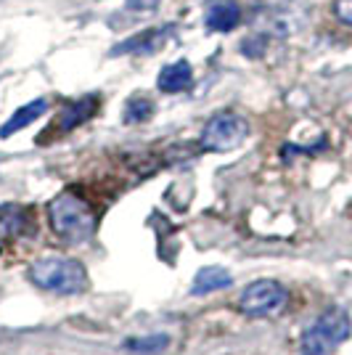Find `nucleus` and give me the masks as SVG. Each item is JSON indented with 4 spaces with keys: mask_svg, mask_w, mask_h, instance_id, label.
<instances>
[{
    "mask_svg": "<svg viewBox=\"0 0 352 355\" xmlns=\"http://www.w3.org/2000/svg\"><path fill=\"white\" fill-rule=\"evenodd\" d=\"M48 220L51 228L67 244H85L96 234V212L88 202L74 191H61L48 205Z\"/></svg>",
    "mask_w": 352,
    "mask_h": 355,
    "instance_id": "obj_1",
    "label": "nucleus"
},
{
    "mask_svg": "<svg viewBox=\"0 0 352 355\" xmlns=\"http://www.w3.org/2000/svg\"><path fill=\"white\" fill-rule=\"evenodd\" d=\"M30 279L35 286L56 295H80L88 286V273L72 257L45 254L30 266Z\"/></svg>",
    "mask_w": 352,
    "mask_h": 355,
    "instance_id": "obj_2",
    "label": "nucleus"
},
{
    "mask_svg": "<svg viewBox=\"0 0 352 355\" xmlns=\"http://www.w3.org/2000/svg\"><path fill=\"white\" fill-rule=\"evenodd\" d=\"M352 334L350 315L342 308H328L321 313L302 334V355H328L337 350V345Z\"/></svg>",
    "mask_w": 352,
    "mask_h": 355,
    "instance_id": "obj_3",
    "label": "nucleus"
},
{
    "mask_svg": "<svg viewBox=\"0 0 352 355\" xmlns=\"http://www.w3.org/2000/svg\"><path fill=\"white\" fill-rule=\"evenodd\" d=\"M249 135L247 119L234 112H220L209 119L202 130V148L206 151H231L238 148Z\"/></svg>",
    "mask_w": 352,
    "mask_h": 355,
    "instance_id": "obj_4",
    "label": "nucleus"
},
{
    "mask_svg": "<svg viewBox=\"0 0 352 355\" xmlns=\"http://www.w3.org/2000/svg\"><path fill=\"white\" fill-rule=\"evenodd\" d=\"M286 300H289V292H286L283 284L263 279V282H254L252 286L244 289V295L238 300V308L244 315L265 318V315H276V313L283 311Z\"/></svg>",
    "mask_w": 352,
    "mask_h": 355,
    "instance_id": "obj_5",
    "label": "nucleus"
},
{
    "mask_svg": "<svg viewBox=\"0 0 352 355\" xmlns=\"http://www.w3.org/2000/svg\"><path fill=\"white\" fill-rule=\"evenodd\" d=\"M241 21V8L234 0H212L206 8L204 24L212 32H231Z\"/></svg>",
    "mask_w": 352,
    "mask_h": 355,
    "instance_id": "obj_6",
    "label": "nucleus"
},
{
    "mask_svg": "<svg viewBox=\"0 0 352 355\" xmlns=\"http://www.w3.org/2000/svg\"><path fill=\"white\" fill-rule=\"evenodd\" d=\"M96 109H98V96H85V98H80V101H74V104L64 106L53 128L61 130V133H69V130H74L77 125H82L85 119L93 117Z\"/></svg>",
    "mask_w": 352,
    "mask_h": 355,
    "instance_id": "obj_7",
    "label": "nucleus"
},
{
    "mask_svg": "<svg viewBox=\"0 0 352 355\" xmlns=\"http://www.w3.org/2000/svg\"><path fill=\"white\" fill-rule=\"evenodd\" d=\"M173 35V30H167V27H161V30H148V32H141V35H135L130 40H125L122 45H117L112 53L119 56V53H135V56H143V53H154V51H159L161 45L167 43V37Z\"/></svg>",
    "mask_w": 352,
    "mask_h": 355,
    "instance_id": "obj_8",
    "label": "nucleus"
},
{
    "mask_svg": "<svg viewBox=\"0 0 352 355\" xmlns=\"http://www.w3.org/2000/svg\"><path fill=\"white\" fill-rule=\"evenodd\" d=\"M231 284H234V276H231V270H225V268H220V266L202 268V270L196 273V279H193L191 295L193 297L209 295V292L225 289V286H231Z\"/></svg>",
    "mask_w": 352,
    "mask_h": 355,
    "instance_id": "obj_9",
    "label": "nucleus"
},
{
    "mask_svg": "<svg viewBox=\"0 0 352 355\" xmlns=\"http://www.w3.org/2000/svg\"><path fill=\"white\" fill-rule=\"evenodd\" d=\"M191 80H193L191 64H188V61H175V64H167V67L161 69L157 85H159V90H164V93H180V90H186L191 85Z\"/></svg>",
    "mask_w": 352,
    "mask_h": 355,
    "instance_id": "obj_10",
    "label": "nucleus"
},
{
    "mask_svg": "<svg viewBox=\"0 0 352 355\" xmlns=\"http://www.w3.org/2000/svg\"><path fill=\"white\" fill-rule=\"evenodd\" d=\"M45 112H48V101H45V98L30 101L27 106H19L14 114H11V119H8V122L0 128V138H11L14 133L24 130L27 125H32V122L40 117V114H45Z\"/></svg>",
    "mask_w": 352,
    "mask_h": 355,
    "instance_id": "obj_11",
    "label": "nucleus"
},
{
    "mask_svg": "<svg viewBox=\"0 0 352 355\" xmlns=\"http://www.w3.org/2000/svg\"><path fill=\"white\" fill-rule=\"evenodd\" d=\"M151 114H154V104H151L148 98H143V96H135V98H130V101L125 104L122 119H125L127 125H135V122H146Z\"/></svg>",
    "mask_w": 352,
    "mask_h": 355,
    "instance_id": "obj_12",
    "label": "nucleus"
},
{
    "mask_svg": "<svg viewBox=\"0 0 352 355\" xmlns=\"http://www.w3.org/2000/svg\"><path fill=\"white\" fill-rule=\"evenodd\" d=\"M170 340L164 334H157V337H146V340H127L125 342V350L138 355H157L161 350H167Z\"/></svg>",
    "mask_w": 352,
    "mask_h": 355,
    "instance_id": "obj_13",
    "label": "nucleus"
},
{
    "mask_svg": "<svg viewBox=\"0 0 352 355\" xmlns=\"http://www.w3.org/2000/svg\"><path fill=\"white\" fill-rule=\"evenodd\" d=\"M334 14L339 16V21L352 27V0H337L334 3Z\"/></svg>",
    "mask_w": 352,
    "mask_h": 355,
    "instance_id": "obj_14",
    "label": "nucleus"
}]
</instances>
